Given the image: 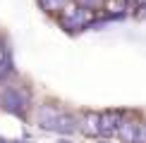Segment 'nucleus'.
I'll list each match as a JSON object with an SVG mask.
<instances>
[{
  "mask_svg": "<svg viewBox=\"0 0 146 143\" xmlns=\"http://www.w3.org/2000/svg\"><path fill=\"white\" fill-rule=\"evenodd\" d=\"M3 105L7 107V110H12V112H22L24 105H27V98L19 95V91H10V93H5Z\"/></svg>",
  "mask_w": 146,
  "mask_h": 143,
  "instance_id": "obj_5",
  "label": "nucleus"
},
{
  "mask_svg": "<svg viewBox=\"0 0 146 143\" xmlns=\"http://www.w3.org/2000/svg\"><path fill=\"white\" fill-rule=\"evenodd\" d=\"M139 143H146V127H139V136H137Z\"/></svg>",
  "mask_w": 146,
  "mask_h": 143,
  "instance_id": "obj_9",
  "label": "nucleus"
},
{
  "mask_svg": "<svg viewBox=\"0 0 146 143\" xmlns=\"http://www.w3.org/2000/svg\"><path fill=\"white\" fill-rule=\"evenodd\" d=\"M82 131L86 136H98L101 134V115L89 112V115L84 117V122H82Z\"/></svg>",
  "mask_w": 146,
  "mask_h": 143,
  "instance_id": "obj_6",
  "label": "nucleus"
},
{
  "mask_svg": "<svg viewBox=\"0 0 146 143\" xmlns=\"http://www.w3.org/2000/svg\"><path fill=\"white\" fill-rule=\"evenodd\" d=\"M91 22V14L79 5H65L62 7V26L70 31H79Z\"/></svg>",
  "mask_w": 146,
  "mask_h": 143,
  "instance_id": "obj_2",
  "label": "nucleus"
},
{
  "mask_svg": "<svg viewBox=\"0 0 146 143\" xmlns=\"http://www.w3.org/2000/svg\"><path fill=\"white\" fill-rule=\"evenodd\" d=\"M120 122H122V117H120L117 112H106V115H101V134H106V136L115 134L117 127H120Z\"/></svg>",
  "mask_w": 146,
  "mask_h": 143,
  "instance_id": "obj_3",
  "label": "nucleus"
},
{
  "mask_svg": "<svg viewBox=\"0 0 146 143\" xmlns=\"http://www.w3.org/2000/svg\"><path fill=\"white\" fill-rule=\"evenodd\" d=\"M38 124L48 131H58V134H70L74 131V119H72L67 112L58 110L53 105H43L38 110Z\"/></svg>",
  "mask_w": 146,
  "mask_h": 143,
  "instance_id": "obj_1",
  "label": "nucleus"
},
{
  "mask_svg": "<svg viewBox=\"0 0 146 143\" xmlns=\"http://www.w3.org/2000/svg\"><path fill=\"white\" fill-rule=\"evenodd\" d=\"M74 3L79 7H84V10H94V7H101L103 0H74Z\"/></svg>",
  "mask_w": 146,
  "mask_h": 143,
  "instance_id": "obj_8",
  "label": "nucleus"
},
{
  "mask_svg": "<svg viewBox=\"0 0 146 143\" xmlns=\"http://www.w3.org/2000/svg\"><path fill=\"white\" fill-rule=\"evenodd\" d=\"M65 3H67V0H41V7L46 12H60L65 7Z\"/></svg>",
  "mask_w": 146,
  "mask_h": 143,
  "instance_id": "obj_7",
  "label": "nucleus"
},
{
  "mask_svg": "<svg viewBox=\"0 0 146 143\" xmlns=\"http://www.w3.org/2000/svg\"><path fill=\"white\" fill-rule=\"evenodd\" d=\"M117 136L122 143H137V136H139V127L134 122H120L117 127Z\"/></svg>",
  "mask_w": 146,
  "mask_h": 143,
  "instance_id": "obj_4",
  "label": "nucleus"
}]
</instances>
